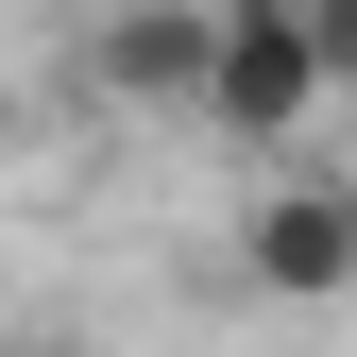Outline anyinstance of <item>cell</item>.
Returning a JSON list of instances; mask_svg holds the SVG:
<instances>
[{"mask_svg":"<svg viewBox=\"0 0 357 357\" xmlns=\"http://www.w3.org/2000/svg\"><path fill=\"white\" fill-rule=\"evenodd\" d=\"M357 85V0H221V34H204V137H238V153H273L306 137Z\"/></svg>","mask_w":357,"mask_h":357,"instance_id":"1","label":"cell"},{"mask_svg":"<svg viewBox=\"0 0 357 357\" xmlns=\"http://www.w3.org/2000/svg\"><path fill=\"white\" fill-rule=\"evenodd\" d=\"M238 273L273 289V306H340V289H357V204L324 188V170H306V188H273V204L238 221Z\"/></svg>","mask_w":357,"mask_h":357,"instance_id":"2","label":"cell"},{"mask_svg":"<svg viewBox=\"0 0 357 357\" xmlns=\"http://www.w3.org/2000/svg\"><path fill=\"white\" fill-rule=\"evenodd\" d=\"M204 34H221V0H119L102 52H85V85H102V102L188 119V102H204Z\"/></svg>","mask_w":357,"mask_h":357,"instance_id":"3","label":"cell"},{"mask_svg":"<svg viewBox=\"0 0 357 357\" xmlns=\"http://www.w3.org/2000/svg\"><path fill=\"white\" fill-rule=\"evenodd\" d=\"M0 153H17V102H0Z\"/></svg>","mask_w":357,"mask_h":357,"instance_id":"4","label":"cell"}]
</instances>
